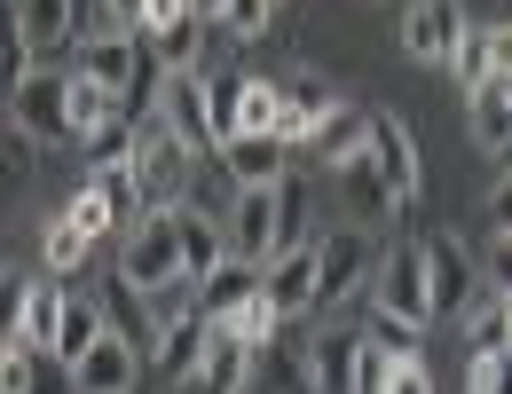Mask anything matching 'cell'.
I'll use <instances>...</instances> for the list:
<instances>
[{"mask_svg":"<svg viewBox=\"0 0 512 394\" xmlns=\"http://www.w3.org/2000/svg\"><path fill=\"white\" fill-rule=\"evenodd\" d=\"M465 103H473V134H481V150L497 158V150H505V134H512V87H505V79H489V87H481V95H465Z\"/></svg>","mask_w":512,"mask_h":394,"instance_id":"obj_27","label":"cell"},{"mask_svg":"<svg viewBox=\"0 0 512 394\" xmlns=\"http://www.w3.org/2000/svg\"><path fill=\"white\" fill-rule=\"evenodd\" d=\"M134 190H142V205H150V213L190 205V150L158 127V119H150V127H142V142H134Z\"/></svg>","mask_w":512,"mask_h":394,"instance_id":"obj_4","label":"cell"},{"mask_svg":"<svg viewBox=\"0 0 512 394\" xmlns=\"http://www.w3.org/2000/svg\"><path fill=\"white\" fill-rule=\"evenodd\" d=\"M221 237H229V261L268 268V261H276V190H229V205H221Z\"/></svg>","mask_w":512,"mask_h":394,"instance_id":"obj_6","label":"cell"},{"mask_svg":"<svg viewBox=\"0 0 512 394\" xmlns=\"http://www.w3.org/2000/svg\"><path fill=\"white\" fill-rule=\"evenodd\" d=\"M245 394H323L316 387V339H300L284 324L268 347H253V387Z\"/></svg>","mask_w":512,"mask_h":394,"instance_id":"obj_9","label":"cell"},{"mask_svg":"<svg viewBox=\"0 0 512 394\" xmlns=\"http://www.w3.org/2000/svg\"><path fill=\"white\" fill-rule=\"evenodd\" d=\"M457 40H465V8H457V0H410V16H402V48H410L418 64H442L449 71Z\"/></svg>","mask_w":512,"mask_h":394,"instance_id":"obj_12","label":"cell"},{"mask_svg":"<svg viewBox=\"0 0 512 394\" xmlns=\"http://www.w3.org/2000/svg\"><path fill=\"white\" fill-rule=\"evenodd\" d=\"M489 71L512 87V24H489Z\"/></svg>","mask_w":512,"mask_h":394,"instance_id":"obj_47","label":"cell"},{"mask_svg":"<svg viewBox=\"0 0 512 394\" xmlns=\"http://www.w3.org/2000/svg\"><path fill=\"white\" fill-rule=\"evenodd\" d=\"M103 300H79V292H71V308H64V331H56V355H64V363H79V355H87V347H95V339H103Z\"/></svg>","mask_w":512,"mask_h":394,"instance_id":"obj_30","label":"cell"},{"mask_svg":"<svg viewBox=\"0 0 512 394\" xmlns=\"http://www.w3.org/2000/svg\"><path fill=\"white\" fill-rule=\"evenodd\" d=\"M134 142H142V127L111 119V127H95L87 142H79V158H87V166H134Z\"/></svg>","mask_w":512,"mask_h":394,"instance_id":"obj_35","label":"cell"},{"mask_svg":"<svg viewBox=\"0 0 512 394\" xmlns=\"http://www.w3.org/2000/svg\"><path fill=\"white\" fill-rule=\"evenodd\" d=\"M24 32H32V56H56V48H79V8L71 0H16Z\"/></svg>","mask_w":512,"mask_h":394,"instance_id":"obj_19","label":"cell"},{"mask_svg":"<svg viewBox=\"0 0 512 394\" xmlns=\"http://www.w3.org/2000/svg\"><path fill=\"white\" fill-rule=\"evenodd\" d=\"M371 158H379V174H386V190H394V205L410 213V205H418V190H426V158H418V134H410V119L379 111V119H371Z\"/></svg>","mask_w":512,"mask_h":394,"instance_id":"obj_10","label":"cell"},{"mask_svg":"<svg viewBox=\"0 0 512 394\" xmlns=\"http://www.w3.org/2000/svg\"><path fill=\"white\" fill-rule=\"evenodd\" d=\"M32 71H40V64H32V32H24L16 0H0V95H16Z\"/></svg>","mask_w":512,"mask_h":394,"instance_id":"obj_23","label":"cell"},{"mask_svg":"<svg viewBox=\"0 0 512 394\" xmlns=\"http://www.w3.org/2000/svg\"><path fill=\"white\" fill-rule=\"evenodd\" d=\"M489 221H497V237H512V174H497V190H489Z\"/></svg>","mask_w":512,"mask_h":394,"instance_id":"obj_48","label":"cell"},{"mask_svg":"<svg viewBox=\"0 0 512 394\" xmlns=\"http://www.w3.org/2000/svg\"><path fill=\"white\" fill-rule=\"evenodd\" d=\"M111 8H119V16H127V24H142V0H111Z\"/></svg>","mask_w":512,"mask_h":394,"instance_id":"obj_50","label":"cell"},{"mask_svg":"<svg viewBox=\"0 0 512 394\" xmlns=\"http://www.w3.org/2000/svg\"><path fill=\"white\" fill-rule=\"evenodd\" d=\"M16 127L48 150H79V127H71V71H32L16 95H8Z\"/></svg>","mask_w":512,"mask_h":394,"instance_id":"obj_3","label":"cell"},{"mask_svg":"<svg viewBox=\"0 0 512 394\" xmlns=\"http://www.w3.org/2000/svg\"><path fill=\"white\" fill-rule=\"evenodd\" d=\"M371 119H379V111H355V103H331V111H323V127L308 134V142H316V158L331 174H347L355 158H371Z\"/></svg>","mask_w":512,"mask_h":394,"instance_id":"obj_15","label":"cell"},{"mask_svg":"<svg viewBox=\"0 0 512 394\" xmlns=\"http://www.w3.org/2000/svg\"><path fill=\"white\" fill-rule=\"evenodd\" d=\"M276 111H284V79H253L237 87V134H276Z\"/></svg>","mask_w":512,"mask_h":394,"instance_id":"obj_28","label":"cell"},{"mask_svg":"<svg viewBox=\"0 0 512 394\" xmlns=\"http://www.w3.org/2000/svg\"><path fill=\"white\" fill-rule=\"evenodd\" d=\"M418 331H426V324H402V316H371V347H386V363H418Z\"/></svg>","mask_w":512,"mask_h":394,"instance_id":"obj_40","label":"cell"},{"mask_svg":"<svg viewBox=\"0 0 512 394\" xmlns=\"http://www.w3.org/2000/svg\"><path fill=\"white\" fill-rule=\"evenodd\" d=\"M32 371H40V347L32 339H8L0 347V394H32Z\"/></svg>","mask_w":512,"mask_h":394,"instance_id":"obj_41","label":"cell"},{"mask_svg":"<svg viewBox=\"0 0 512 394\" xmlns=\"http://www.w3.org/2000/svg\"><path fill=\"white\" fill-rule=\"evenodd\" d=\"M371 292H379V316L434 324V292H426V253H418V245H394V253L371 268Z\"/></svg>","mask_w":512,"mask_h":394,"instance_id":"obj_7","label":"cell"},{"mask_svg":"<svg viewBox=\"0 0 512 394\" xmlns=\"http://www.w3.org/2000/svg\"><path fill=\"white\" fill-rule=\"evenodd\" d=\"M449 71H457V87H465V95H481V87L497 79V71H489V24H465V40H457Z\"/></svg>","mask_w":512,"mask_h":394,"instance_id":"obj_34","label":"cell"},{"mask_svg":"<svg viewBox=\"0 0 512 394\" xmlns=\"http://www.w3.org/2000/svg\"><path fill=\"white\" fill-rule=\"evenodd\" d=\"M355 355H363V331H323L316 339V387L347 394L355 387Z\"/></svg>","mask_w":512,"mask_h":394,"instance_id":"obj_24","label":"cell"},{"mask_svg":"<svg viewBox=\"0 0 512 394\" xmlns=\"http://www.w3.org/2000/svg\"><path fill=\"white\" fill-rule=\"evenodd\" d=\"M24 308H32V276L0 268V347H8V339H24Z\"/></svg>","mask_w":512,"mask_h":394,"instance_id":"obj_38","label":"cell"},{"mask_svg":"<svg viewBox=\"0 0 512 394\" xmlns=\"http://www.w3.org/2000/svg\"><path fill=\"white\" fill-rule=\"evenodd\" d=\"M0 166H8V150H0Z\"/></svg>","mask_w":512,"mask_h":394,"instance_id":"obj_52","label":"cell"},{"mask_svg":"<svg viewBox=\"0 0 512 394\" xmlns=\"http://www.w3.org/2000/svg\"><path fill=\"white\" fill-rule=\"evenodd\" d=\"M347 197H355V213H363V221L402 213V205H394V190H386V174H379V158H355V166H347Z\"/></svg>","mask_w":512,"mask_h":394,"instance_id":"obj_33","label":"cell"},{"mask_svg":"<svg viewBox=\"0 0 512 394\" xmlns=\"http://www.w3.org/2000/svg\"><path fill=\"white\" fill-rule=\"evenodd\" d=\"M64 308H71L64 276L32 284V308H24V339H32V347H56V331H64Z\"/></svg>","mask_w":512,"mask_h":394,"instance_id":"obj_29","label":"cell"},{"mask_svg":"<svg viewBox=\"0 0 512 394\" xmlns=\"http://www.w3.org/2000/svg\"><path fill=\"white\" fill-rule=\"evenodd\" d=\"M386 394H434V371H426V355H418V363H394V371H386Z\"/></svg>","mask_w":512,"mask_h":394,"instance_id":"obj_45","label":"cell"},{"mask_svg":"<svg viewBox=\"0 0 512 394\" xmlns=\"http://www.w3.org/2000/svg\"><path fill=\"white\" fill-rule=\"evenodd\" d=\"M174 229H182V268H190V284H205V276H221V268H229V237H221V213L174 205Z\"/></svg>","mask_w":512,"mask_h":394,"instance_id":"obj_16","label":"cell"},{"mask_svg":"<svg viewBox=\"0 0 512 394\" xmlns=\"http://www.w3.org/2000/svg\"><path fill=\"white\" fill-rule=\"evenodd\" d=\"M465 339H473V363L481 355H512V300H481V308H465Z\"/></svg>","mask_w":512,"mask_h":394,"instance_id":"obj_26","label":"cell"},{"mask_svg":"<svg viewBox=\"0 0 512 394\" xmlns=\"http://www.w3.org/2000/svg\"><path fill=\"white\" fill-rule=\"evenodd\" d=\"M260 292L276 300V316H284V324H300V316L316 308V245H300V253H276V261L260 268Z\"/></svg>","mask_w":512,"mask_h":394,"instance_id":"obj_14","label":"cell"},{"mask_svg":"<svg viewBox=\"0 0 512 394\" xmlns=\"http://www.w3.org/2000/svg\"><path fill=\"white\" fill-rule=\"evenodd\" d=\"M237 87H245V71H237V79H205V103H213V134H221V142L237 134Z\"/></svg>","mask_w":512,"mask_h":394,"instance_id":"obj_42","label":"cell"},{"mask_svg":"<svg viewBox=\"0 0 512 394\" xmlns=\"http://www.w3.org/2000/svg\"><path fill=\"white\" fill-rule=\"evenodd\" d=\"M134 292L150 300V292H166V284H190V268H182V229H174V213H142L127 229V261H119Z\"/></svg>","mask_w":512,"mask_h":394,"instance_id":"obj_1","label":"cell"},{"mask_svg":"<svg viewBox=\"0 0 512 394\" xmlns=\"http://www.w3.org/2000/svg\"><path fill=\"white\" fill-rule=\"evenodd\" d=\"M253 387V347L245 339H229V331L213 324V339H205V363H197L190 394H245Z\"/></svg>","mask_w":512,"mask_h":394,"instance_id":"obj_17","label":"cell"},{"mask_svg":"<svg viewBox=\"0 0 512 394\" xmlns=\"http://www.w3.org/2000/svg\"><path fill=\"white\" fill-rule=\"evenodd\" d=\"M64 221H71V229H87V237H111V229H119V213H111V197L95 190V182H87V190H79V197L64 205Z\"/></svg>","mask_w":512,"mask_h":394,"instance_id":"obj_39","label":"cell"},{"mask_svg":"<svg viewBox=\"0 0 512 394\" xmlns=\"http://www.w3.org/2000/svg\"><path fill=\"white\" fill-rule=\"evenodd\" d=\"M221 331H229V339H245V347H268V339L284 331V316H276V300H268V292H253V300H245Z\"/></svg>","mask_w":512,"mask_h":394,"instance_id":"obj_36","label":"cell"},{"mask_svg":"<svg viewBox=\"0 0 512 394\" xmlns=\"http://www.w3.org/2000/svg\"><path fill=\"white\" fill-rule=\"evenodd\" d=\"M205 339H213V324H205V316L166 324V331H158V347H150V371H158V379H174V387H190L197 363H205Z\"/></svg>","mask_w":512,"mask_h":394,"instance_id":"obj_18","label":"cell"},{"mask_svg":"<svg viewBox=\"0 0 512 394\" xmlns=\"http://www.w3.org/2000/svg\"><path fill=\"white\" fill-rule=\"evenodd\" d=\"M371 268H379V253H371L363 229H331V237H316V308H308V316L347 308V300L371 284Z\"/></svg>","mask_w":512,"mask_h":394,"instance_id":"obj_2","label":"cell"},{"mask_svg":"<svg viewBox=\"0 0 512 394\" xmlns=\"http://www.w3.org/2000/svg\"><path fill=\"white\" fill-rule=\"evenodd\" d=\"M481 268H489V284H497V292L512 300V237H497V245L481 253Z\"/></svg>","mask_w":512,"mask_h":394,"instance_id":"obj_46","label":"cell"},{"mask_svg":"<svg viewBox=\"0 0 512 394\" xmlns=\"http://www.w3.org/2000/svg\"><path fill=\"white\" fill-rule=\"evenodd\" d=\"M103 324H111V339H127V347H158V316H150V300L134 292L127 276L103 292Z\"/></svg>","mask_w":512,"mask_h":394,"instance_id":"obj_21","label":"cell"},{"mask_svg":"<svg viewBox=\"0 0 512 394\" xmlns=\"http://www.w3.org/2000/svg\"><path fill=\"white\" fill-rule=\"evenodd\" d=\"M158 127L174 134L182 150H221V134H213V103H205V79L197 71H166V87H158Z\"/></svg>","mask_w":512,"mask_h":394,"instance_id":"obj_8","label":"cell"},{"mask_svg":"<svg viewBox=\"0 0 512 394\" xmlns=\"http://www.w3.org/2000/svg\"><path fill=\"white\" fill-rule=\"evenodd\" d=\"M111 119H119V95L71 71V127H79V142H87V134H95V127H111Z\"/></svg>","mask_w":512,"mask_h":394,"instance_id":"obj_32","label":"cell"},{"mask_svg":"<svg viewBox=\"0 0 512 394\" xmlns=\"http://www.w3.org/2000/svg\"><path fill=\"white\" fill-rule=\"evenodd\" d=\"M300 245H316V237H308V190L284 174V182H276V253H300Z\"/></svg>","mask_w":512,"mask_h":394,"instance_id":"obj_31","label":"cell"},{"mask_svg":"<svg viewBox=\"0 0 512 394\" xmlns=\"http://www.w3.org/2000/svg\"><path fill=\"white\" fill-rule=\"evenodd\" d=\"M221 174H229V190H276L292 174V142L284 134H229L221 142Z\"/></svg>","mask_w":512,"mask_h":394,"instance_id":"obj_11","label":"cell"},{"mask_svg":"<svg viewBox=\"0 0 512 394\" xmlns=\"http://www.w3.org/2000/svg\"><path fill=\"white\" fill-rule=\"evenodd\" d=\"M418 253H426L434 316H465V308H473V292H481V261H473V245H465L457 229H434V237H418Z\"/></svg>","mask_w":512,"mask_h":394,"instance_id":"obj_5","label":"cell"},{"mask_svg":"<svg viewBox=\"0 0 512 394\" xmlns=\"http://www.w3.org/2000/svg\"><path fill=\"white\" fill-rule=\"evenodd\" d=\"M32 394H79V387H71V363L56 355V347H40V371H32Z\"/></svg>","mask_w":512,"mask_h":394,"instance_id":"obj_44","label":"cell"},{"mask_svg":"<svg viewBox=\"0 0 512 394\" xmlns=\"http://www.w3.org/2000/svg\"><path fill=\"white\" fill-rule=\"evenodd\" d=\"M134 379H142V347L111 339V331L71 363V387H79V394H134Z\"/></svg>","mask_w":512,"mask_h":394,"instance_id":"obj_13","label":"cell"},{"mask_svg":"<svg viewBox=\"0 0 512 394\" xmlns=\"http://www.w3.org/2000/svg\"><path fill=\"white\" fill-rule=\"evenodd\" d=\"M323 111H331L323 79H284V111H276V134H284V142H308V134L323 127Z\"/></svg>","mask_w":512,"mask_h":394,"instance_id":"obj_22","label":"cell"},{"mask_svg":"<svg viewBox=\"0 0 512 394\" xmlns=\"http://www.w3.org/2000/svg\"><path fill=\"white\" fill-rule=\"evenodd\" d=\"M268 16H276V0H229V8H221V24H229L237 40H253V32H268Z\"/></svg>","mask_w":512,"mask_h":394,"instance_id":"obj_43","label":"cell"},{"mask_svg":"<svg viewBox=\"0 0 512 394\" xmlns=\"http://www.w3.org/2000/svg\"><path fill=\"white\" fill-rule=\"evenodd\" d=\"M253 292H260V268L229 261L221 276H205V284H197V316H205V324H229V316H237Z\"/></svg>","mask_w":512,"mask_h":394,"instance_id":"obj_20","label":"cell"},{"mask_svg":"<svg viewBox=\"0 0 512 394\" xmlns=\"http://www.w3.org/2000/svg\"><path fill=\"white\" fill-rule=\"evenodd\" d=\"M87 245H95V237H87V229H71L64 213H56V221H48V237H40V261L56 268V276H71V268L87 261Z\"/></svg>","mask_w":512,"mask_h":394,"instance_id":"obj_37","label":"cell"},{"mask_svg":"<svg viewBox=\"0 0 512 394\" xmlns=\"http://www.w3.org/2000/svg\"><path fill=\"white\" fill-rule=\"evenodd\" d=\"M150 48H158V64H166V71H197L205 16H166V24H150Z\"/></svg>","mask_w":512,"mask_h":394,"instance_id":"obj_25","label":"cell"},{"mask_svg":"<svg viewBox=\"0 0 512 394\" xmlns=\"http://www.w3.org/2000/svg\"><path fill=\"white\" fill-rule=\"evenodd\" d=\"M497 166H505V174H512V134H505V150H497Z\"/></svg>","mask_w":512,"mask_h":394,"instance_id":"obj_51","label":"cell"},{"mask_svg":"<svg viewBox=\"0 0 512 394\" xmlns=\"http://www.w3.org/2000/svg\"><path fill=\"white\" fill-rule=\"evenodd\" d=\"M221 8H229V0H190V16H221Z\"/></svg>","mask_w":512,"mask_h":394,"instance_id":"obj_49","label":"cell"}]
</instances>
